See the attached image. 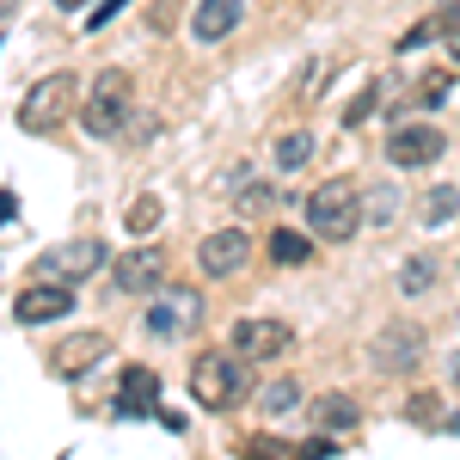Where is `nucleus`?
Listing matches in <instances>:
<instances>
[{
    "label": "nucleus",
    "mask_w": 460,
    "mask_h": 460,
    "mask_svg": "<svg viewBox=\"0 0 460 460\" xmlns=\"http://www.w3.org/2000/svg\"><path fill=\"white\" fill-rule=\"evenodd\" d=\"M56 6H62V13H80V6H86V0H56Z\"/></svg>",
    "instance_id": "nucleus-30"
},
{
    "label": "nucleus",
    "mask_w": 460,
    "mask_h": 460,
    "mask_svg": "<svg viewBox=\"0 0 460 460\" xmlns=\"http://www.w3.org/2000/svg\"><path fill=\"white\" fill-rule=\"evenodd\" d=\"M375 362L381 368H411V362H424V325H405V319H393L387 332L375 338Z\"/></svg>",
    "instance_id": "nucleus-12"
},
{
    "label": "nucleus",
    "mask_w": 460,
    "mask_h": 460,
    "mask_svg": "<svg viewBox=\"0 0 460 460\" xmlns=\"http://www.w3.org/2000/svg\"><path fill=\"white\" fill-rule=\"evenodd\" d=\"M375 105H381V99H375V86H368V93H362V99H356V105L344 111V123H350V129H356L362 117H375Z\"/></svg>",
    "instance_id": "nucleus-26"
},
{
    "label": "nucleus",
    "mask_w": 460,
    "mask_h": 460,
    "mask_svg": "<svg viewBox=\"0 0 460 460\" xmlns=\"http://www.w3.org/2000/svg\"><path fill=\"white\" fill-rule=\"evenodd\" d=\"M455 387H460V356H455Z\"/></svg>",
    "instance_id": "nucleus-32"
},
{
    "label": "nucleus",
    "mask_w": 460,
    "mask_h": 460,
    "mask_svg": "<svg viewBox=\"0 0 460 460\" xmlns=\"http://www.w3.org/2000/svg\"><path fill=\"white\" fill-rule=\"evenodd\" d=\"M258 405H264V418H283V411L301 405V387H295V381H270V387L258 393Z\"/></svg>",
    "instance_id": "nucleus-19"
},
{
    "label": "nucleus",
    "mask_w": 460,
    "mask_h": 460,
    "mask_svg": "<svg viewBox=\"0 0 460 460\" xmlns=\"http://www.w3.org/2000/svg\"><path fill=\"white\" fill-rule=\"evenodd\" d=\"M166 283V252L160 246H129L111 264V295H160Z\"/></svg>",
    "instance_id": "nucleus-6"
},
{
    "label": "nucleus",
    "mask_w": 460,
    "mask_h": 460,
    "mask_svg": "<svg viewBox=\"0 0 460 460\" xmlns=\"http://www.w3.org/2000/svg\"><path fill=\"white\" fill-rule=\"evenodd\" d=\"M356 418H362V405H356L350 393H319L314 399V424L319 429H350Z\"/></svg>",
    "instance_id": "nucleus-16"
},
{
    "label": "nucleus",
    "mask_w": 460,
    "mask_h": 460,
    "mask_svg": "<svg viewBox=\"0 0 460 460\" xmlns=\"http://www.w3.org/2000/svg\"><path fill=\"white\" fill-rule=\"evenodd\" d=\"M442 129H429V123H399L387 136V160L393 166H436L442 160Z\"/></svg>",
    "instance_id": "nucleus-10"
},
{
    "label": "nucleus",
    "mask_w": 460,
    "mask_h": 460,
    "mask_svg": "<svg viewBox=\"0 0 460 460\" xmlns=\"http://www.w3.org/2000/svg\"><path fill=\"white\" fill-rule=\"evenodd\" d=\"M436 19H442V37H455L460 31V0H442V13H436Z\"/></svg>",
    "instance_id": "nucleus-28"
},
{
    "label": "nucleus",
    "mask_w": 460,
    "mask_h": 460,
    "mask_svg": "<svg viewBox=\"0 0 460 460\" xmlns=\"http://www.w3.org/2000/svg\"><path fill=\"white\" fill-rule=\"evenodd\" d=\"M190 393L203 411H234L240 399L252 393V368L240 350H203L190 362Z\"/></svg>",
    "instance_id": "nucleus-1"
},
{
    "label": "nucleus",
    "mask_w": 460,
    "mask_h": 460,
    "mask_svg": "<svg viewBox=\"0 0 460 460\" xmlns=\"http://www.w3.org/2000/svg\"><path fill=\"white\" fill-rule=\"evenodd\" d=\"M307 227L319 240H350L362 227V190L350 178H325L319 190H307Z\"/></svg>",
    "instance_id": "nucleus-4"
},
{
    "label": "nucleus",
    "mask_w": 460,
    "mask_h": 460,
    "mask_svg": "<svg viewBox=\"0 0 460 460\" xmlns=\"http://www.w3.org/2000/svg\"><path fill=\"white\" fill-rule=\"evenodd\" d=\"M74 99H80V86H74V74H43V80H31L25 86V99H19V129L25 136H49V129H62L68 123Z\"/></svg>",
    "instance_id": "nucleus-3"
},
{
    "label": "nucleus",
    "mask_w": 460,
    "mask_h": 460,
    "mask_svg": "<svg viewBox=\"0 0 460 460\" xmlns=\"http://www.w3.org/2000/svg\"><path fill=\"white\" fill-rule=\"evenodd\" d=\"M105 264V246L99 240H68V246L37 252V283H80Z\"/></svg>",
    "instance_id": "nucleus-7"
},
{
    "label": "nucleus",
    "mask_w": 460,
    "mask_h": 460,
    "mask_svg": "<svg viewBox=\"0 0 460 460\" xmlns=\"http://www.w3.org/2000/svg\"><path fill=\"white\" fill-rule=\"evenodd\" d=\"M234 350L246 362H277V356L295 350V332H288V319H240L234 325Z\"/></svg>",
    "instance_id": "nucleus-8"
},
{
    "label": "nucleus",
    "mask_w": 460,
    "mask_h": 460,
    "mask_svg": "<svg viewBox=\"0 0 460 460\" xmlns=\"http://www.w3.org/2000/svg\"><path fill=\"white\" fill-rule=\"evenodd\" d=\"M405 418H411V424H436V399H424V393H418V399L405 405Z\"/></svg>",
    "instance_id": "nucleus-27"
},
{
    "label": "nucleus",
    "mask_w": 460,
    "mask_h": 460,
    "mask_svg": "<svg viewBox=\"0 0 460 460\" xmlns=\"http://www.w3.org/2000/svg\"><path fill=\"white\" fill-rule=\"evenodd\" d=\"M234 25H240V0H197V19H190L197 43H221Z\"/></svg>",
    "instance_id": "nucleus-14"
},
{
    "label": "nucleus",
    "mask_w": 460,
    "mask_h": 460,
    "mask_svg": "<svg viewBox=\"0 0 460 460\" xmlns=\"http://www.w3.org/2000/svg\"><path fill=\"white\" fill-rule=\"evenodd\" d=\"M460 209V190L455 184H436V190H424V221L436 227V221H448V215Z\"/></svg>",
    "instance_id": "nucleus-20"
},
{
    "label": "nucleus",
    "mask_w": 460,
    "mask_h": 460,
    "mask_svg": "<svg viewBox=\"0 0 460 460\" xmlns=\"http://www.w3.org/2000/svg\"><path fill=\"white\" fill-rule=\"evenodd\" d=\"M74 301H80L74 283H31V288H19L13 319H19V325H49V319H68Z\"/></svg>",
    "instance_id": "nucleus-9"
},
{
    "label": "nucleus",
    "mask_w": 460,
    "mask_h": 460,
    "mask_svg": "<svg viewBox=\"0 0 460 460\" xmlns=\"http://www.w3.org/2000/svg\"><path fill=\"white\" fill-rule=\"evenodd\" d=\"M307 160H314V136H307V129H288L283 142H277V166L295 172V166H307Z\"/></svg>",
    "instance_id": "nucleus-18"
},
{
    "label": "nucleus",
    "mask_w": 460,
    "mask_h": 460,
    "mask_svg": "<svg viewBox=\"0 0 460 460\" xmlns=\"http://www.w3.org/2000/svg\"><path fill=\"white\" fill-rule=\"evenodd\" d=\"M105 350H111L105 332H74L68 344L56 350V368H62V375H86V368H93V362H99Z\"/></svg>",
    "instance_id": "nucleus-15"
},
{
    "label": "nucleus",
    "mask_w": 460,
    "mask_h": 460,
    "mask_svg": "<svg viewBox=\"0 0 460 460\" xmlns=\"http://www.w3.org/2000/svg\"><path fill=\"white\" fill-rule=\"evenodd\" d=\"M117 6H129V0H99V6H86V31L111 25V19H117Z\"/></svg>",
    "instance_id": "nucleus-25"
},
{
    "label": "nucleus",
    "mask_w": 460,
    "mask_h": 460,
    "mask_svg": "<svg viewBox=\"0 0 460 460\" xmlns=\"http://www.w3.org/2000/svg\"><path fill=\"white\" fill-rule=\"evenodd\" d=\"M429 283H436V264H429V258H405V270H399V288H405V295H424Z\"/></svg>",
    "instance_id": "nucleus-21"
},
{
    "label": "nucleus",
    "mask_w": 460,
    "mask_h": 460,
    "mask_svg": "<svg viewBox=\"0 0 460 460\" xmlns=\"http://www.w3.org/2000/svg\"><path fill=\"white\" fill-rule=\"evenodd\" d=\"M197 325H203V295L197 288L172 283V288L154 295V307H147V332L154 338H190Z\"/></svg>",
    "instance_id": "nucleus-5"
},
{
    "label": "nucleus",
    "mask_w": 460,
    "mask_h": 460,
    "mask_svg": "<svg viewBox=\"0 0 460 460\" xmlns=\"http://www.w3.org/2000/svg\"><path fill=\"white\" fill-rule=\"evenodd\" d=\"M429 37H442V19H429V25H418V31H405V37H399V56H418Z\"/></svg>",
    "instance_id": "nucleus-24"
},
{
    "label": "nucleus",
    "mask_w": 460,
    "mask_h": 460,
    "mask_svg": "<svg viewBox=\"0 0 460 460\" xmlns=\"http://www.w3.org/2000/svg\"><path fill=\"white\" fill-rule=\"evenodd\" d=\"M129 105H136V80H129L123 68H105L93 86H86V99H80V123H86V136H123Z\"/></svg>",
    "instance_id": "nucleus-2"
},
{
    "label": "nucleus",
    "mask_w": 460,
    "mask_h": 460,
    "mask_svg": "<svg viewBox=\"0 0 460 460\" xmlns=\"http://www.w3.org/2000/svg\"><path fill=\"white\" fill-rule=\"evenodd\" d=\"M252 258V240L240 234V227H221V234H209L203 246H197V264L209 270V277H234V270H246Z\"/></svg>",
    "instance_id": "nucleus-11"
},
{
    "label": "nucleus",
    "mask_w": 460,
    "mask_h": 460,
    "mask_svg": "<svg viewBox=\"0 0 460 460\" xmlns=\"http://www.w3.org/2000/svg\"><path fill=\"white\" fill-rule=\"evenodd\" d=\"M448 56H455V62H460V31H455V37H448Z\"/></svg>",
    "instance_id": "nucleus-31"
},
{
    "label": "nucleus",
    "mask_w": 460,
    "mask_h": 460,
    "mask_svg": "<svg viewBox=\"0 0 460 460\" xmlns=\"http://www.w3.org/2000/svg\"><path fill=\"white\" fill-rule=\"evenodd\" d=\"M307 258H314L307 234H295V227H277V234H270V264H288V270H295V264H307Z\"/></svg>",
    "instance_id": "nucleus-17"
},
{
    "label": "nucleus",
    "mask_w": 460,
    "mask_h": 460,
    "mask_svg": "<svg viewBox=\"0 0 460 460\" xmlns=\"http://www.w3.org/2000/svg\"><path fill=\"white\" fill-rule=\"evenodd\" d=\"M160 215H166V203H160V197H142V203L129 209V234H147V227H154Z\"/></svg>",
    "instance_id": "nucleus-23"
},
{
    "label": "nucleus",
    "mask_w": 460,
    "mask_h": 460,
    "mask_svg": "<svg viewBox=\"0 0 460 460\" xmlns=\"http://www.w3.org/2000/svg\"><path fill=\"white\" fill-rule=\"evenodd\" d=\"M418 105L424 111L448 105V74H424V80H418Z\"/></svg>",
    "instance_id": "nucleus-22"
},
{
    "label": "nucleus",
    "mask_w": 460,
    "mask_h": 460,
    "mask_svg": "<svg viewBox=\"0 0 460 460\" xmlns=\"http://www.w3.org/2000/svg\"><path fill=\"white\" fill-rule=\"evenodd\" d=\"M264 203H270V190H264V184H252L246 197H240V209H264Z\"/></svg>",
    "instance_id": "nucleus-29"
},
{
    "label": "nucleus",
    "mask_w": 460,
    "mask_h": 460,
    "mask_svg": "<svg viewBox=\"0 0 460 460\" xmlns=\"http://www.w3.org/2000/svg\"><path fill=\"white\" fill-rule=\"evenodd\" d=\"M117 418H147V411H160V375L154 368H123V381H117V405H111Z\"/></svg>",
    "instance_id": "nucleus-13"
}]
</instances>
